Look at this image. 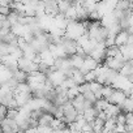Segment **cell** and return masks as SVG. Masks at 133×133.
I'll return each mask as SVG.
<instances>
[{"instance_id": "6da1fadb", "label": "cell", "mask_w": 133, "mask_h": 133, "mask_svg": "<svg viewBox=\"0 0 133 133\" xmlns=\"http://www.w3.org/2000/svg\"><path fill=\"white\" fill-rule=\"evenodd\" d=\"M65 78H66V75L59 69H50V72L47 73V80L52 84L54 88L61 85Z\"/></svg>"}, {"instance_id": "7a4b0ae2", "label": "cell", "mask_w": 133, "mask_h": 133, "mask_svg": "<svg viewBox=\"0 0 133 133\" xmlns=\"http://www.w3.org/2000/svg\"><path fill=\"white\" fill-rule=\"evenodd\" d=\"M89 55L91 57H94L98 63H103V60L106 57V44H104V42H98L97 46L89 52Z\"/></svg>"}, {"instance_id": "3957f363", "label": "cell", "mask_w": 133, "mask_h": 133, "mask_svg": "<svg viewBox=\"0 0 133 133\" xmlns=\"http://www.w3.org/2000/svg\"><path fill=\"white\" fill-rule=\"evenodd\" d=\"M101 63H98L94 57H91L90 55H86L85 57H84V64L80 66V71L85 75V73H88L89 71H94L95 68H97V66L99 65Z\"/></svg>"}, {"instance_id": "277c9868", "label": "cell", "mask_w": 133, "mask_h": 133, "mask_svg": "<svg viewBox=\"0 0 133 133\" xmlns=\"http://www.w3.org/2000/svg\"><path fill=\"white\" fill-rule=\"evenodd\" d=\"M127 93L124 91V90H120V89H115L114 91H112V94L110 95V98H108V102L110 103H114V104H117V106H120L125 99H127Z\"/></svg>"}, {"instance_id": "5b68a950", "label": "cell", "mask_w": 133, "mask_h": 133, "mask_svg": "<svg viewBox=\"0 0 133 133\" xmlns=\"http://www.w3.org/2000/svg\"><path fill=\"white\" fill-rule=\"evenodd\" d=\"M72 104H73V107L80 112V114H82V111L85 110V97H84V94H78L76 98H73L72 101Z\"/></svg>"}, {"instance_id": "8992f818", "label": "cell", "mask_w": 133, "mask_h": 133, "mask_svg": "<svg viewBox=\"0 0 133 133\" xmlns=\"http://www.w3.org/2000/svg\"><path fill=\"white\" fill-rule=\"evenodd\" d=\"M115 22H117V18L115 17L114 12L106 13V15L102 16V18H101V25L104 26V28H108V26H111V25L115 24Z\"/></svg>"}, {"instance_id": "52a82bcc", "label": "cell", "mask_w": 133, "mask_h": 133, "mask_svg": "<svg viewBox=\"0 0 133 133\" xmlns=\"http://www.w3.org/2000/svg\"><path fill=\"white\" fill-rule=\"evenodd\" d=\"M82 115H84L85 120L90 123V121H94V120H95V117H97V115H98V110H97L94 106H91V107L85 108V110L82 111Z\"/></svg>"}, {"instance_id": "ba28073f", "label": "cell", "mask_w": 133, "mask_h": 133, "mask_svg": "<svg viewBox=\"0 0 133 133\" xmlns=\"http://www.w3.org/2000/svg\"><path fill=\"white\" fill-rule=\"evenodd\" d=\"M128 35H129V33H128L125 29H121V30L117 33V35L115 37V44H116V46L127 44V42H128Z\"/></svg>"}, {"instance_id": "9c48e42d", "label": "cell", "mask_w": 133, "mask_h": 133, "mask_svg": "<svg viewBox=\"0 0 133 133\" xmlns=\"http://www.w3.org/2000/svg\"><path fill=\"white\" fill-rule=\"evenodd\" d=\"M71 77L75 80V82H76L77 85H81V84L85 82V75H84L80 69H77V68H73V69H72Z\"/></svg>"}, {"instance_id": "30bf717a", "label": "cell", "mask_w": 133, "mask_h": 133, "mask_svg": "<svg viewBox=\"0 0 133 133\" xmlns=\"http://www.w3.org/2000/svg\"><path fill=\"white\" fill-rule=\"evenodd\" d=\"M84 57H85V56H81V55H78V54H73V55L69 56L71 64H72L73 68H77V69L80 68V66L84 64Z\"/></svg>"}, {"instance_id": "8fae6325", "label": "cell", "mask_w": 133, "mask_h": 133, "mask_svg": "<svg viewBox=\"0 0 133 133\" xmlns=\"http://www.w3.org/2000/svg\"><path fill=\"white\" fill-rule=\"evenodd\" d=\"M65 18H68L69 21H73V20H78L77 18V7L75 4H72L68 9H66V12L64 13Z\"/></svg>"}, {"instance_id": "7c38bea8", "label": "cell", "mask_w": 133, "mask_h": 133, "mask_svg": "<svg viewBox=\"0 0 133 133\" xmlns=\"http://www.w3.org/2000/svg\"><path fill=\"white\" fill-rule=\"evenodd\" d=\"M17 82H25L26 80H28V73L25 72V71H22V69H16V71H13V76H12Z\"/></svg>"}, {"instance_id": "4fadbf2b", "label": "cell", "mask_w": 133, "mask_h": 133, "mask_svg": "<svg viewBox=\"0 0 133 133\" xmlns=\"http://www.w3.org/2000/svg\"><path fill=\"white\" fill-rule=\"evenodd\" d=\"M72 5V0H57V8H59V13H65L66 9Z\"/></svg>"}, {"instance_id": "5bb4252c", "label": "cell", "mask_w": 133, "mask_h": 133, "mask_svg": "<svg viewBox=\"0 0 133 133\" xmlns=\"http://www.w3.org/2000/svg\"><path fill=\"white\" fill-rule=\"evenodd\" d=\"M108 104H110V102H108V99H106V98H99V99H97V101L94 102V107H95L98 111L106 110V108L108 107Z\"/></svg>"}, {"instance_id": "9a60e30c", "label": "cell", "mask_w": 133, "mask_h": 133, "mask_svg": "<svg viewBox=\"0 0 133 133\" xmlns=\"http://www.w3.org/2000/svg\"><path fill=\"white\" fill-rule=\"evenodd\" d=\"M115 125H116V117H108V119L104 121L103 132H114Z\"/></svg>"}, {"instance_id": "2e32d148", "label": "cell", "mask_w": 133, "mask_h": 133, "mask_svg": "<svg viewBox=\"0 0 133 133\" xmlns=\"http://www.w3.org/2000/svg\"><path fill=\"white\" fill-rule=\"evenodd\" d=\"M120 108L123 112H128V111H133V99L127 97V99L120 104Z\"/></svg>"}, {"instance_id": "e0dca14e", "label": "cell", "mask_w": 133, "mask_h": 133, "mask_svg": "<svg viewBox=\"0 0 133 133\" xmlns=\"http://www.w3.org/2000/svg\"><path fill=\"white\" fill-rule=\"evenodd\" d=\"M120 75H123V76H125V77H129L130 75H132V65L129 64V61H125L124 64H123V66L117 71Z\"/></svg>"}, {"instance_id": "ac0fdd59", "label": "cell", "mask_w": 133, "mask_h": 133, "mask_svg": "<svg viewBox=\"0 0 133 133\" xmlns=\"http://www.w3.org/2000/svg\"><path fill=\"white\" fill-rule=\"evenodd\" d=\"M120 30H121V26H120L119 21L115 22V24H112L111 26L107 28V31H108V35H110V37H116L117 33H119ZM108 35H107V37H108Z\"/></svg>"}, {"instance_id": "d6986e66", "label": "cell", "mask_w": 133, "mask_h": 133, "mask_svg": "<svg viewBox=\"0 0 133 133\" xmlns=\"http://www.w3.org/2000/svg\"><path fill=\"white\" fill-rule=\"evenodd\" d=\"M93 125V132H103V125H104V120L95 117L94 121H90Z\"/></svg>"}, {"instance_id": "ffe728a7", "label": "cell", "mask_w": 133, "mask_h": 133, "mask_svg": "<svg viewBox=\"0 0 133 133\" xmlns=\"http://www.w3.org/2000/svg\"><path fill=\"white\" fill-rule=\"evenodd\" d=\"M78 94H80V90H78V85H75V86L69 88V89H68V91H66V95H68L69 101H72L73 98H76V97H77Z\"/></svg>"}, {"instance_id": "44dd1931", "label": "cell", "mask_w": 133, "mask_h": 133, "mask_svg": "<svg viewBox=\"0 0 133 133\" xmlns=\"http://www.w3.org/2000/svg\"><path fill=\"white\" fill-rule=\"evenodd\" d=\"M115 89L111 86V85H103V88H102V98H106V99H108L110 98V95L112 94V91H114Z\"/></svg>"}, {"instance_id": "7402d4cb", "label": "cell", "mask_w": 133, "mask_h": 133, "mask_svg": "<svg viewBox=\"0 0 133 133\" xmlns=\"http://www.w3.org/2000/svg\"><path fill=\"white\" fill-rule=\"evenodd\" d=\"M97 80V72L95 69L94 71H89L88 73H85V81L86 82H91V81H95Z\"/></svg>"}, {"instance_id": "603a6c76", "label": "cell", "mask_w": 133, "mask_h": 133, "mask_svg": "<svg viewBox=\"0 0 133 133\" xmlns=\"http://www.w3.org/2000/svg\"><path fill=\"white\" fill-rule=\"evenodd\" d=\"M17 114H18V108H8V111H7V117H9V119H16Z\"/></svg>"}, {"instance_id": "cb8c5ba5", "label": "cell", "mask_w": 133, "mask_h": 133, "mask_svg": "<svg viewBox=\"0 0 133 133\" xmlns=\"http://www.w3.org/2000/svg\"><path fill=\"white\" fill-rule=\"evenodd\" d=\"M11 7L9 5H0V13H2L3 16H8L11 13Z\"/></svg>"}, {"instance_id": "d4e9b609", "label": "cell", "mask_w": 133, "mask_h": 133, "mask_svg": "<svg viewBox=\"0 0 133 133\" xmlns=\"http://www.w3.org/2000/svg\"><path fill=\"white\" fill-rule=\"evenodd\" d=\"M116 123L117 124H125V112H120L117 116H116Z\"/></svg>"}, {"instance_id": "484cf974", "label": "cell", "mask_w": 133, "mask_h": 133, "mask_svg": "<svg viewBox=\"0 0 133 133\" xmlns=\"http://www.w3.org/2000/svg\"><path fill=\"white\" fill-rule=\"evenodd\" d=\"M104 44H106V47H110V46H114L115 44V37H107L106 39H104Z\"/></svg>"}, {"instance_id": "4316f807", "label": "cell", "mask_w": 133, "mask_h": 133, "mask_svg": "<svg viewBox=\"0 0 133 133\" xmlns=\"http://www.w3.org/2000/svg\"><path fill=\"white\" fill-rule=\"evenodd\" d=\"M13 2H22V0H13Z\"/></svg>"}, {"instance_id": "83f0119b", "label": "cell", "mask_w": 133, "mask_h": 133, "mask_svg": "<svg viewBox=\"0 0 133 133\" xmlns=\"http://www.w3.org/2000/svg\"><path fill=\"white\" fill-rule=\"evenodd\" d=\"M0 28H2V25H0Z\"/></svg>"}, {"instance_id": "f1b7e54d", "label": "cell", "mask_w": 133, "mask_h": 133, "mask_svg": "<svg viewBox=\"0 0 133 133\" xmlns=\"http://www.w3.org/2000/svg\"><path fill=\"white\" fill-rule=\"evenodd\" d=\"M0 120H2V119H0Z\"/></svg>"}]
</instances>
